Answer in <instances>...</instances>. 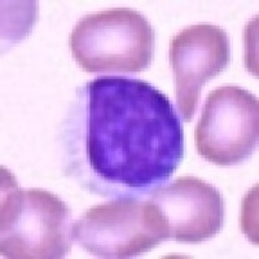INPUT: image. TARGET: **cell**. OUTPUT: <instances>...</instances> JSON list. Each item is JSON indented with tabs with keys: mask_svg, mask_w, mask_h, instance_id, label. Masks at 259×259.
Instances as JSON below:
<instances>
[{
	"mask_svg": "<svg viewBox=\"0 0 259 259\" xmlns=\"http://www.w3.org/2000/svg\"><path fill=\"white\" fill-rule=\"evenodd\" d=\"M149 200L167 224L168 237L179 242L206 241L222 230L224 201L221 192L194 177H182L152 191Z\"/></svg>",
	"mask_w": 259,
	"mask_h": 259,
	"instance_id": "52a82bcc",
	"label": "cell"
},
{
	"mask_svg": "<svg viewBox=\"0 0 259 259\" xmlns=\"http://www.w3.org/2000/svg\"><path fill=\"white\" fill-rule=\"evenodd\" d=\"M258 99L236 85H224L209 94L196 126L198 154L219 166H232L253 154L258 143Z\"/></svg>",
	"mask_w": 259,
	"mask_h": 259,
	"instance_id": "5b68a950",
	"label": "cell"
},
{
	"mask_svg": "<svg viewBox=\"0 0 259 259\" xmlns=\"http://www.w3.org/2000/svg\"><path fill=\"white\" fill-rule=\"evenodd\" d=\"M73 239L94 255L118 259L142 255L170 237L152 201L119 197L87 210L73 223Z\"/></svg>",
	"mask_w": 259,
	"mask_h": 259,
	"instance_id": "277c9868",
	"label": "cell"
},
{
	"mask_svg": "<svg viewBox=\"0 0 259 259\" xmlns=\"http://www.w3.org/2000/svg\"><path fill=\"white\" fill-rule=\"evenodd\" d=\"M69 45L84 71L139 73L153 59L154 30L138 11L105 9L80 18Z\"/></svg>",
	"mask_w": 259,
	"mask_h": 259,
	"instance_id": "3957f363",
	"label": "cell"
},
{
	"mask_svg": "<svg viewBox=\"0 0 259 259\" xmlns=\"http://www.w3.org/2000/svg\"><path fill=\"white\" fill-rule=\"evenodd\" d=\"M230 60V38L219 26L193 25L172 38L170 61L174 71L177 105L184 121H191L194 115L203 84L222 73Z\"/></svg>",
	"mask_w": 259,
	"mask_h": 259,
	"instance_id": "8992f818",
	"label": "cell"
},
{
	"mask_svg": "<svg viewBox=\"0 0 259 259\" xmlns=\"http://www.w3.org/2000/svg\"><path fill=\"white\" fill-rule=\"evenodd\" d=\"M0 203V251L6 258L56 259L70 251L71 212L56 194L22 189L3 171Z\"/></svg>",
	"mask_w": 259,
	"mask_h": 259,
	"instance_id": "7a4b0ae2",
	"label": "cell"
},
{
	"mask_svg": "<svg viewBox=\"0 0 259 259\" xmlns=\"http://www.w3.org/2000/svg\"><path fill=\"white\" fill-rule=\"evenodd\" d=\"M65 168L92 193L138 197L167 182L184 154L179 115L144 80L99 77L71 103L62 128Z\"/></svg>",
	"mask_w": 259,
	"mask_h": 259,
	"instance_id": "6da1fadb",
	"label": "cell"
}]
</instances>
